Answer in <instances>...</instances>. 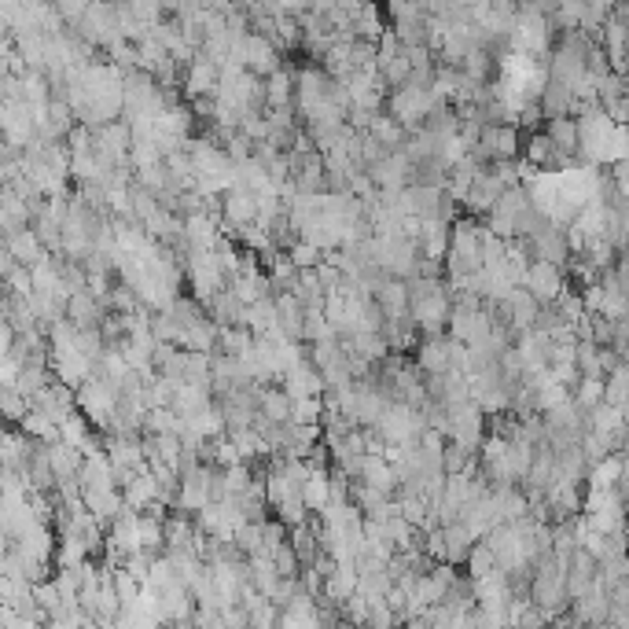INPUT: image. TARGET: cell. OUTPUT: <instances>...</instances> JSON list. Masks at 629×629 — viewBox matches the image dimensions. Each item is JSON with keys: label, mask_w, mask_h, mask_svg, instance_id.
I'll use <instances>...</instances> for the list:
<instances>
[{"label": "cell", "mask_w": 629, "mask_h": 629, "mask_svg": "<svg viewBox=\"0 0 629 629\" xmlns=\"http://www.w3.org/2000/svg\"><path fill=\"white\" fill-rule=\"evenodd\" d=\"M578 122V148L589 162H618L626 159V126H618L611 118L600 111V107H589L582 111Z\"/></svg>", "instance_id": "cell-1"}, {"label": "cell", "mask_w": 629, "mask_h": 629, "mask_svg": "<svg viewBox=\"0 0 629 629\" xmlns=\"http://www.w3.org/2000/svg\"><path fill=\"white\" fill-rule=\"evenodd\" d=\"M401 129H416L424 126V118L435 111V96L427 85H416V81H405L387 96V107H383Z\"/></svg>", "instance_id": "cell-2"}, {"label": "cell", "mask_w": 629, "mask_h": 629, "mask_svg": "<svg viewBox=\"0 0 629 629\" xmlns=\"http://www.w3.org/2000/svg\"><path fill=\"white\" fill-rule=\"evenodd\" d=\"M519 287H527L538 306H549V302H556L567 291V276H563V265L534 258V262H527L523 276H519Z\"/></svg>", "instance_id": "cell-3"}, {"label": "cell", "mask_w": 629, "mask_h": 629, "mask_svg": "<svg viewBox=\"0 0 629 629\" xmlns=\"http://www.w3.org/2000/svg\"><path fill=\"white\" fill-rule=\"evenodd\" d=\"M206 501H214V468H206V464L184 468L181 482H177V508L181 512H199Z\"/></svg>", "instance_id": "cell-4"}, {"label": "cell", "mask_w": 629, "mask_h": 629, "mask_svg": "<svg viewBox=\"0 0 629 629\" xmlns=\"http://www.w3.org/2000/svg\"><path fill=\"white\" fill-rule=\"evenodd\" d=\"M188 284H192L195 298H210L225 287V269H221L218 254L214 251H192L188 258Z\"/></svg>", "instance_id": "cell-5"}, {"label": "cell", "mask_w": 629, "mask_h": 629, "mask_svg": "<svg viewBox=\"0 0 629 629\" xmlns=\"http://www.w3.org/2000/svg\"><path fill=\"white\" fill-rule=\"evenodd\" d=\"M218 74L221 67L214 63V59H206L203 52H195L192 59H188V70L181 74V89L192 96V100H199V96H214V89H218Z\"/></svg>", "instance_id": "cell-6"}, {"label": "cell", "mask_w": 629, "mask_h": 629, "mask_svg": "<svg viewBox=\"0 0 629 629\" xmlns=\"http://www.w3.org/2000/svg\"><path fill=\"white\" fill-rule=\"evenodd\" d=\"M372 295H376V306L383 313V321H401V317H409V284L405 280H379L372 287Z\"/></svg>", "instance_id": "cell-7"}, {"label": "cell", "mask_w": 629, "mask_h": 629, "mask_svg": "<svg viewBox=\"0 0 629 629\" xmlns=\"http://www.w3.org/2000/svg\"><path fill=\"white\" fill-rule=\"evenodd\" d=\"M284 394L287 398H321L324 390V379L321 372H317V365H309V361H298V365H291L284 372Z\"/></svg>", "instance_id": "cell-8"}, {"label": "cell", "mask_w": 629, "mask_h": 629, "mask_svg": "<svg viewBox=\"0 0 629 629\" xmlns=\"http://www.w3.org/2000/svg\"><path fill=\"white\" fill-rule=\"evenodd\" d=\"M298 497L306 504V512H321L324 504L332 501V471L321 464H309L306 479L298 482Z\"/></svg>", "instance_id": "cell-9"}, {"label": "cell", "mask_w": 629, "mask_h": 629, "mask_svg": "<svg viewBox=\"0 0 629 629\" xmlns=\"http://www.w3.org/2000/svg\"><path fill=\"white\" fill-rule=\"evenodd\" d=\"M254 192H247L243 184H232V188H225V206H221V214H225V221H229L232 229L243 232L247 225H254Z\"/></svg>", "instance_id": "cell-10"}, {"label": "cell", "mask_w": 629, "mask_h": 629, "mask_svg": "<svg viewBox=\"0 0 629 629\" xmlns=\"http://www.w3.org/2000/svg\"><path fill=\"white\" fill-rule=\"evenodd\" d=\"M357 589V567L354 563H332V571L324 574L321 593L335 604H346V596H354Z\"/></svg>", "instance_id": "cell-11"}, {"label": "cell", "mask_w": 629, "mask_h": 629, "mask_svg": "<svg viewBox=\"0 0 629 629\" xmlns=\"http://www.w3.org/2000/svg\"><path fill=\"white\" fill-rule=\"evenodd\" d=\"M416 365H420V372H427V376H442V372H449V339L431 335L427 343H420V350H416Z\"/></svg>", "instance_id": "cell-12"}, {"label": "cell", "mask_w": 629, "mask_h": 629, "mask_svg": "<svg viewBox=\"0 0 629 629\" xmlns=\"http://www.w3.org/2000/svg\"><path fill=\"white\" fill-rule=\"evenodd\" d=\"M545 137L563 151V155H574L578 151V122L574 115H552L545 122Z\"/></svg>", "instance_id": "cell-13"}, {"label": "cell", "mask_w": 629, "mask_h": 629, "mask_svg": "<svg viewBox=\"0 0 629 629\" xmlns=\"http://www.w3.org/2000/svg\"><path fill=\"white\" fill-rule=\"evenodd\" d=\"M365 133L376 140V144H383L387 151L390 148H401V144H405V129H401L398 122L387 115V111H376V115H372V122H368Z\"/></svg>", "instance_id": "cell-14"}, {"label": "cell", "mask_w": 629, "mask_h": 629, "mask_svg": "<svg viewBox=\"0 0 629 629\" xmlns=\"http://www.w3.org/2000/svg\"><path fill=\"white\" fill-rule=\"evenodd\" d=\"M265 100H269V107H280V103H291V96H295V74L280 63V67L273 70V74H265Z\"/></svg>", "instance_id": "cell-15"}, {"label": "cell", "mask_w": 629, "mask_h": 629, "mask_svg": "<svg viewBox=\"0 0 629 629\" xmlns=\"http://www.w3.org/2000/svg\"><path fill=\"white\" fill-rule=\"evenodd\" d=\"M622 457H618V449L615 453H604V457L596 460V468L593 471H585L589 479H593V490H615L618 482H622Z\"/></svg>", "instance_id": "cell-16"}, {"label": "cell", "mask_w": 629, "mask_h": 629, "mask_svg": "<svg viewBox=\"0 0 629 629\" xmlns=\"http://www.w3.org/2000/svg\"><path fill=\"white\" fill-rule=\"evenodd\" d=\"M258 416L269 420V424H284L287 412H291V398H287L284 390H258Z\"/></svg>", "instance_id": "cell-17"}, {"label": "cell", "mask_w": 629, "mask_h": 629, "mask_svg": "<svg viewBox=\"0 0 629 629\" xmlns=\"http://www.w3.org/2000/svg\"><path fill=\"white\" fill-rule=\"evenodd\" d=\"M321 416L324 398H291V412H287L291 424H321Z\"/></svg>", "instance_id": "cell-18"}, {"label": "cell", "mask_w": 629, "mask_h": 629, "mask_svg": "<svg viewBox=\"0 0 629 629\" xmlns=\"http://www.w3.org/2000/svg\"><path fill=\"white\" fill-rule=\"evenodd\" d=\"M574 405L582 412H589V409H596L600 401H604V379H593V376H582L578 379V394H574Z\"/></svg>", "instance_id": "cell-19"}, {"label": "cell", "mask_w": 629, "mask_h": 629, "mask_svg": "<svg viewBox=\"0 0 629 629\" xmlns=\"http://www.w3.org/2000/svg\"><path fill=\"white\" fill-rule=\"evenodd\" d=\"M604 401H607V405L626 409V368H622V365H615L604 376Z\"/></svg>", "instance_id": "cell-20"}, {"label": "cell", "mask_w": 629, "mask_h": 629, "mask_svg": "<svg viewBox=\"0 0 629 629\" xmlns=\"http://www.w3.org/2000/svg\"><path fill=\"white\" fill-rule=\"evenodd\" d=\"M287 258L295 262V269H313L317 262H324V251L317 247V243H309L306 236L298 243H291V251H287Z\"/></svg>", "instance_id": "cell-21"}, {"label": "cell", "mask_w": 629, "mask_h": 629, "mask_svg": "<svg viewBox=\"0 0 629 629\" xmlns=\"http://www.w3.org/2000/svg\"><path fill=\"white\" fill-rule=\"evenodd\" d=\"M273 563H276V571H280V578H291V574H298V556H295V549L287 545V541H280L273 552Z\"/></svg>", "instance_id": "cell-22"}, {"label": "cell", "mask_w": 629, "mask_h": 629, "mask_svg": "<svg viewBox=\"0 0 629 629\" xmlns=\"http://www.w3.org/2000/svg\"><path fill=\"white\" fill-rule=\"evenodd\" d=\"M70 317H74L78 324H89L92 317H100V309L92 306V298H89V295H78L74 302H70Z\"/></svg>", "instance_id": "cell-23"}]
</instances>
